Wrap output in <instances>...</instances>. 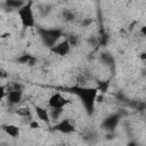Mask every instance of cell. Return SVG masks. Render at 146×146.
<instances>
[{
  "mask_svg": "<svg viewBox=\"0 0 146 146\" xmlns=\"http://www.w3.org/2000/svg\"><path fill=\"white\" fill-rule=\"evenodd\" d=\"M71 92H73L74 95H76L84 108H86V112L88 113V115H91L94 113V110H95V104H96V100H97V97H98V89L95 88V87H73L70 89Z\"/></svg>",
  "mask_w": 146,
  "mask_h": 146,
  "instance_id": "1",
  "label": "cell"
},
{
  "mask_svg": "<svg viewBox=\"0 0 146 146\" xmlns=\"http://www.w3.org/2000/svg\"><path fill=\"white\" fill-rule=\"evenodd\" d=\"M18 16L22 22L23 27H33L35 25V19H34V14L32 9V2L25 3L19 10H18Z\"/></svg>",
  "mask_w": 146,
  "mask_h": 146,
  "instance_id": "2",
  "label": "cell"
},
{
  "mask_svg": "<svg viewBox=\"0 0 146 146\" xmlns=\"http://www.w3.org/2000/svg\"><path fill=\"white\" fill-rule=\"evenodd\" d=\"M40 33H41V38L43 40V42L49 46V47H54L57 42V40L60 38L62 35V32L59 30H40Z\"/></svg>",
  "mask_w": 146,
  "mask_h": 146,
  "instance_id": "3",
  "label": "cell"
},
{
  "mask_svg": "<svg viewBox=\"0 0 146 146\" xmlns=\"http://www.w3.org/2000/svg\"><path fill=\"white\" fill-rule=\"evenodd\" d=\"M70 103L71 102L68 99H66L60 92L52 94L48 99V105L50 108H64Z\"/></svg>",
  "mask_w": 146,
  "mask_h": 146,
  "instance_id": "4",
  "label": "cell"
},
{
  "mask_svg": "<svg viewBox=\"0 0 146 146\" xmlns=\"http://www.w3.org/2000/svg\"><path fill=\"white\" fill-rule=\"evenodd\" d=\"M54 130L62 133H72L75 131V127L70 119H64L54 125Z\"/></svg>",
  "mask_w": 146,
  "mask_h": 146,
  "instance_id": "5",
  "label": "cell"
},
{
  "mask_svg": "<svg viewBox=\"0 0 146 146\" xmlns=\"http://www.w3.org/2000/svg\"><path fill=\"white\" fill-rule=\"evenodd\" d=\"M51 50H52V52H55V54L58 55V56H65V55H67V54L70 52V50H71V44L68 43L67 40H64V41H62V42H59V43H56V44L51 48Z\"/></svg>",
  "mask_w": 146,
  "mask_h": 146,
  "instance_id": "6",
  "label": "cell"
},
{
  "mask_svg": "<svg viewBox=\"0 0 146 146\" xmlns=\"http://www.w3.org/2000/svg\"><path fill=\"white\" fill-rule=\"evenodd\" d=\"M34 111H35V114L38 116V119L44 123H49L50 122V114H49V111L46 110L44 107H41V106H35L34 107Z\"/></svg>",
  "mask_w": 146,
  "mask_h": 146,
  "instance_id": "7",
  "label": "cell"
},
{
  "mask_svg": "<svg viewBox=\"0 0 146 146\" xmlns=\"http://www.w3.org/2000/svg\"><path fill=\"white\" fill-rule=\"evenodd\" d=\"M22 98H23V91H16V90H9L8 89L7 99H8L9 104L16 105L22 100Z\"/></svg>",
  "mask_w": 146,
  "mask_h": 146,
  "instance_id": "8",
  "label": "cell"
},
{
  "mask_svg": "<svg viewBox=\"0 0 146 146\" xmlns=\"http://www.w3.org/2000/svg\"><path fill=\"white\" fill-rule=\"evenodd\" d=\"M117 122H119V115L113 114V115H111V116H108L107 119L104 120V122H103V127H104L105 129L112 131V130H114V128L116 127Z\"/></svg>",
  "mask_w": 146,
  "mask_h": 146,
  "instance_id": "9",
  "label": "cell"
},
{
  "mask_svg": "<svg viewBox=\"0 0 146 146\" xmlns=\"http://www.w3.org/2000/svg\"><path fill=\"white\" fill-rule=\"evenodd\" d=\"M2 129L8 136H10L13 138H17L19 136V133H21L19 128L17 125H15V124H5V125H2Z\"/></svg>",
  "mask_w": 146,
  "mask_h": 146,
  "instance_id": "10",
  "label": "cell"
},
{
  "mask_svg": "<svg viewBox=\"0 0 146 146\" xmlns=\"http://www.w3.org/2000/svg\"><path fill=\"white\" fill-rule=\"evenodd\" d=\"M6 5L9 7V8H11V9H21L24 5H25V2H23V1H17V0H9V1H6Z\"/></svg>",
  "mask_w": 146,
  "mask_h": 146,
  "instance_id": "11",
  "label": "cell"
},
{
  "mask_svg": "<svg viewBox=\"0 0 146 146\" xmlns=\"http://www.w3.org/2000/svg\"><path fill=\"white\" fill-rule=\"evenodd\" d=\"M63 108H51L50 111H49V114H50V119L51 120H55V121H57L59 117H60V115L63 114Z\"/></svg>",
  "mask_w": 146,
  "mask_h": 146,
  "instance_id": "12",
  "label": "cell"
},
{
  "mask_svg": "<svg viewBox=\"0 0 146 146\" xmlns=\"http://www.w3.org/2000/svg\"><path fill=\"white\" fill-rule=\"evenodd\" d=\"M16 113L18 114V115H21V116H23V117H31V111H30V108L29 107H19L17 111H16Z\"/></svg>",
  "mask_w": 146,
  "mask_h": 146,
  "instance_id": "13",
  "label": "cell"
},
{
  "mask_svg": "<svg viewBox=\"0 0 146 146\" xmlns=\"http://www.w3.org/2000/svg\"><path fill=\"white\" fill-rule=\"evenodd\" d=\"M98 89V91L100 92H106L107 88H108V82H103V81H99L98 82V87H96Z\"/></svg>",
  "mask_w": 146,
  "mask_h": 146,
  "instance_id": "14",
  "label": "cell"
},
{
  "mask_svg": "<svg viewBox=\"0 0 146 146\" xmlns=\"http://www.w3.org/2000/svg\"><path fill=\"white\" fill-rule=\"evenodd\" d=\"M31 58H32L31 55H23V56L19 57L17 60H18L19 63H22V64H29V62H30Z\"/></svg>",
  "mask_w": 146,
  "mask_h": 146,
  "instance_id": "15",
  "label": "cell"
},
{
  "mask_svg": "<svg viewBox=\"0 0 146 146\" xmlns=\"http://www.w3.org/2000/svg\"><path fill=\"white\" fill-rule=\"evenodd\" d=\"M67 41H68V43L71 44V47H73V46H76V43H78V38H76L75 35H72V36H70V39H68Z\"/></svg>",
  "mask_w": 146,
  "mask_h": 146,
  "instance_id": "16",
  "label": "cell"
},
{
  "mask_svg": "<svg viewBox=\"0 0 146 146\" xmlns=\"http://www.w3.org/2000/svg\"><path fill=\"white\" fill-rule=\"evenodd\" d=\"M30 128L31 129H39L40 128V124L36 120H31L30 121Z\"/></svg>",
  "mask_w": 146,
  "mask_h": 146,
  "instance_id": "17",
  "label": "cell"
},
{
  "mask_svg": "<svg viewBox=\"0 0 146 146\" xmlns=\"http://www.w3.org/2000/svg\"><path fill=\"white\" fill-rule=\"evenodd\" d=\"M140 34L143 36H146V26H141L140 27Z\"/></svg>",
  "mask_w": 146,
  "mask_h": 146,
  "instance_id": "18",
  "label": "cell"
},
{
  "mask_svg": "<svg viewBox=\"0 0 146 146\" xmlns=\"http://www.w3.org/2000/svg\"><path fill=\"white\" fill-rule=\"evenodd\" d=\"M139 57H140V59H143V60H146V51H143V52H140Z\"/></svg>",
  "mask_w": 146,
  "mask_h": 146,
  "instance_id": "19",
  "label": "cell"
},
{
  "mask_svg": "<svg viewBox=\"0 0 146 146\" xmlns=\"http://www.w3.org/2000/svg\"><path fill=\"white\" fill-rule=\"evenodd\" d=\"M127 146H137V145H136V143H135V141H130Z\"/></svg>",
  "mask_w": 146,
  "mask_h": 146,
  "instance_id": "20",
  "label": "cell"
},
{
  "mask_svg": "<svg viewBox=\"0 0 146 146\" xmlns=\"http://www.w3.org/2000/svg\"><path fill=\"white\" fill-rule=\"evenodd\" d=\"M60 146H66V145H60Z\"/></svg>",
  "mask_w": 146,
  "mask_h": 146,
  "instance_id": "21",
  "label": "cell"
}]
</instances>
